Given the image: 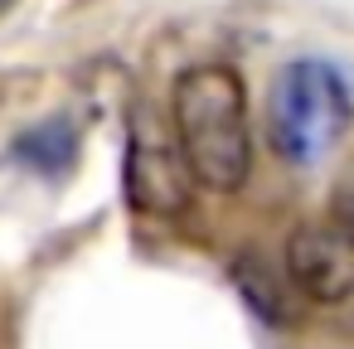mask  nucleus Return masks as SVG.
I'll return each mask as SVG.
<instances>
[{"mask_svg":"<svg viewBox=\"0 0 354 349\" xmlns=\"http://www.w3.org/2000/svg\"><path fill=\"white\" fill-rule=\"evenodd\" d=\"M170 122L199 185L243 189L252 170L248 93L228 64H189L170 88Z\"/></svg>","mask_w":354,"mask_h":349,"instance_id":"nucleus-1","label":"nucleus"},{"mask_svg":"<svg viewBox=\"0 0 354 349\" xmlns=\"http://www.w3.org/2000/svg\"><path fill=\"white\" fill-rule=\"evenodd\" d=\"M354 102L344 78L320 64V59H291L277 78H272V97H267V131L281 160L291 165H315L325 160L339 136L349 131Z\"/></svg>","mask_w":354,"mask_h":349,"instance_id":"nucleus-2","label":"nucleus"},{"mask_svg":"<svg viewBox=\"0 0 354 349\" xmlns=\"http://www.w3.org/2000/svg\"><path fill=\"white\" fill-rule=\"evenodd\" d=\"M127 199L141 214L156 218H180L194 204V170L180 151L175 122L156 112V102H131L127 117Z\"/></svg>","mask_w":354,"mask_h":349,"instance_id":"nucleus-3","label":"nucleus"},{"mask_svg":"<svg viewBox=\"0 0 354 349\" xmlns=\"http://www.w3.org/2000/svg\"><path fill=\"white\" fill-rule=\"evenodd\" d=\"M286 276L306 301H344L354 291V243L335 223H301L286 238Z\"/></svg>","mask_w":354,"mask_h":349,"instance_id":"nucleus-4","label":"nucleus"},{"mask_svg":"<svg viewBox=\"0 0 354 349\" xmlns=\"http://www.w3.org/2000/svg\"><path fill=\"white\" fill-rule=\"evenodd\" d=\"M233 286L243 291V301L267 320V325H296L301 320V291L291 286L286 272H277L272 262H262L257 252H243L233 262Z\"/></svg>","mask_w":354,"mask_h":349,"instance_id":"nucleus-5","label":"nucleus"},{"mask_svg":"<svg viewBox=\"0 0 354 349\" xmlns=\"http://www.w3.org/2000/svg\"><path fill=\"white\" fill-rule=\"evenodd\" d=\"M15 155H20L25 165L44 170V175H59V170L73 165L78 136H73V126H68L64 117H54V122H44V126H30V131L15 141Z\"/></svg>","mask_w":354,"mask_h":349,"instance_id":"nucleus-6","label":"nucleus"},{"mask_svg":"<svg viewBox=\"0 0 354 349\" xmlns=\"http://www.w3.org/2000/svg\"><path fill=\"white\" fill-rule=\"evenodd\" d=\"M330 223L354 243V160L344 165V175H339L335 189H330Z\"/></svg>","mask_w":354,"mask_h":349,"instance_id":"nucleus-7","label":"nucleus"},{"mask_svg":"<svg viewBox=\"0 0 354 349\" xmlns=\"http://www.w3.org/2000/svg\"><path fill=\"white\" fill-rule=\"evenodd\" d=\"M0 6H10V0H0Z\"/></svg>","mask_w":354,"mask_h":349,"instance_id":"nucleus-8","label":"nucleus"}]
</instances>
